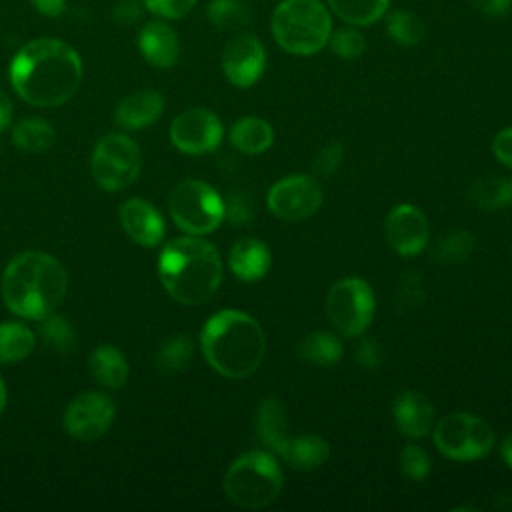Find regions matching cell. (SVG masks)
Returning a JSON list of instances; mask_svg holds the SVG:
<instances>
[{
    "instance_id": "1",
    "label": "cell",
    "mask_w": 512,
    "mask_h": 512,
    "mask_svg": "<svg viewBox=\"0 0 512 512\" xmlns=\"http://www.w3.org/2000/svg\"><path fill=\"white\" fill-rule=\"evenodd\" d=\"M8 74L12 88L24 102L52 108L68 102L78 92L82 60L64 40L36 38L14 54Z\"/></svg>"
},
{
    "instance_id": "2",
    "label": "cell",
    "mask_w": 512,
    "mask_h": 512,
    "mask_svg": "<svg viewBox=\"0 0 512 512\" xmlns=\"http://www.w3.org/2000/svg\"><path fill=\"white\" fill-rule=\"evenodd\" d=\"M68 288L64 266L46 252L26 250L2 272L0 292L6 308L26 320H40L62 304Z\"/></svg>"
},
{
    "instance_id": "3",
    "label": "cell",
    "mask_w": 512,
    "mask_h": 512,
    "mask_svg": "<svg viewBox=\"0 0 512 512\" xmlns=\"http://www.w3.org/2000/svg\"><path fill=\"white\" fill-rule=\"evenodd\" d=\"M206 362L226 378L252 376L266 354V336L258 320L240 310L212 314L200 334Z\"/></svg>"
},
{
    "instance_id": "4",
    "label": "cell",
    "mask_w": 512,
    "mask_h": 512,
    "mask_svg": "<svg viewBox=\"0 0 512 512\" xmlns=\"http://www.w3.org/2000/svg\"><path fill=\"white\" fill-rule=\"evenodd\" d=\"M158 276L176 302L198 306L216 294L222 280V260L210 242L200 236H182L162 248Z\"/></svg>"
},
{
    "instance_id": "5",
    "label": "cell",
    "mask_w": 512,
    "mask_h": 512,
    "mask_svg": "<svg viewBox=\"0 0 512 512\" xmlns=\"http://www.w3.org/2000/svg\"><path fill=\"white\" fill-rule=\"evenodd\" d=\"M270 32L284 52L312 56L328 46L332 16L320 0H280L270 18Z\"/></svg>"
},
{
    "instance_id": "6",
    "label": "cell",
    "mask_w": 512,
    "mask_h": 512,
    "mask_svg": "<svg viewBox=\"0 0 512 512\" xmlns=\"http://www.w3.org/2000/svg\"><path fill=\"white\" fill-rule=\"evenodd\" d=\"M282 490V470L266 450L238 456L224 474V492L240 508L258 510L276 500Z\"/></svg>"
},
{
    "instance_id": "7",
    "label": "cell",
    "mask_w": 512,
    "mask_h": 512,
    "mask_svg": "<svg viewBox=\"0 0 512 512\" xmlns=\"http://www.w3.org/2000/svg\"><path fill=\"white\" fill-rule=\"evenodd\" d=\"M168 210L176 226L190 236L214 232L224 220V200L202 180H182L168 198Z\"/></svg>"
},
{
    "instance_id": "8",
    "label": "cell",
    "mask_w": 512,
    "mask_h": 512,
    "mask_svg": "<svg viewBox=\"0 0 512 512\" xmlns=\"http://www.w3.org/2000/svg\"><path fill=\"white\" fill-rule=\"evenodd\" d=\"M374 310V292L362 278H340L330 286L326 294V316L340 336H362L372 324Z\"/></svg>"
},
{
    "instance_id": "9",
    "label": "cell",
    "mask_w": 512,
    "mask_h": 512,
    "mask_svg": "<svg viewBox=\"0 0 512 512\" xmlns=\"http://www.w3.org/2000/svg\"><path fill=\"white\" fill-rule=\"evenodd\" d=\"M432 434L436 448L456 462L484 458L494 446V432L490 424L470 412L446 414L434 424Z\"/></svg>"
},
{
    "instance_id": "10",
    "label": "cell",
    "mask_w": 512,
    "mask_h": 512,
    "mask_svg": "<svg viewBox=\"0 0 512 512\" xmlns=\"http://www.w3.org/2000/svg\"><path fill=\"white\" fill-rule=\"evenodd\" d=\"M142 156L136 142L124 134L102 136L90 158V170L96 184L108 192L128 188L140 174Z\"/></svg>"
},
{
    "instance_id": "11",
    "label": "cell",
    "mask_w": 512,
    "mask_h": 512,
    "mask_svg": "<svg viewBox=\"0 0 512 512\" xmlns=\"http://www.w3.org/2000/svg\"><path fill=\"white\" fill-rule=\"evenodd\" d=\"M266 204L278 220L300 222L318 212L322 204V188L314 176L290 174L268 190Z\"/></svg>"
},
{
    "instance_id": "12",
    "label": "cell",
    "mask_w": 512,
    "mask_h": 512,
    "mask_svg": "<svg viewBox=\"0 0 512 512\" xmlns=\"http://www.w3.org/2000/svg\"><path fill=\"white\" fill-rule=\"evenodd\" d=\"M224 128L208 108H188L170 124V140L184 154H208L218 148Z\"/></svg>"
},
{
    "instance_id": "13",
    "label": "cell",
    "mask_w": 512,
    "mask_h": 512,
    "mask_svg": "<svg viewBox=\"0 0 512 512\" xmlns=\"http://www.w3.org/2000/svg\"><path fill=\"white\" fill-rule=\"evenodd\" d=\"M116 414L114 402L100 392L78 394L64 410L62 424L76 440H96L106 434Z\"/></svg>"
},
{
    "instance_id": "14",
    "label": "cell",
    "mask_w": 512,
    "mask_h": 512,
    "mask_svg": "<svg viewBox=\"0 0 512 512\" xmlns=\"http://www.w3.org/2000/svg\"><path fill=\"white\" fill-rule=\"evenodd\" d=\"M384 236L398 256H416L430 240L428 218L414 204H398L386 214Z\"/></svg>"
},
{
    "instance_id": "15",
    "label": "cell",
    "mask_w": 512,
    "mask_h": 512,
    "mask_svg": "<svg viewBox=\"0 0 512 512\" xmlns=\"http://www.w3.org/2000/svg\"><path fill=\"white\" fill-rule=\"evenodd\" d=\"M266 68V50L262 42L248 32H242L226 42L222 50V70L236 88L254 86Z\"/></svg>"
},
{
    "instance_id": "16",
    "label": "cell",
    "mask_w": 512,
    "mask_h": 512,
    "mask_svg": "<svg viewBox=\"0 0 512 512\" xmlns=\"http://www.w3.org/2000/svg\"><path fill=\"white\" fill-rule=\"evenodd\" d=\"M120 224L138 246L152 248L164 238V220L160 212L142 198H130L120 206Z\"/></svg>"
},
{
    "instance_id": "17",
    "label": "cell",
    "mask_w": 512,
    "mask_h": 512,
    "mask_svg": "<svg viewBox=\"0 0 512 512\" xmlns=\"http://www.w3.org/2000/svg\"><path fill=\"white\" fill-rule=\"evenodd\" d=\"M394 424L406 438H422L434 428V404L418 390H404L392 402Z\"/></svg>"
},
{
    "instance_id": "18",
    "label": "cell",
    "mask_w": 512,
    "mask_h": 512,
    "mask_svg": "<svg viewBox=\"0 0 512 512\" xmlns=\"http://www.w3.org/2000/svg\"><path fill=\"white\" fill-rule=\"evenodd\" d=\"M140 54L156 68H172L180 58V40L176 30L160 20L148 22L138 34Z\"/></svg>"
},
{
    "instance_id": "19",
    "label": "cell",
    "mask_w": 512,
    "mask_h": 512,
    "mask_svg": "<svg viewBox=\"0 0 512 512\" xmlns=\"http://www.w3.org/2000/svg\"><path fill=\"white\" fill-rule=\"evenodd\" d=\"M164 112V98L156 90H138L120 100L114 120L124 130H140L154 124Z\"/></svg>"
},
{
    "instance_id": "20",
    "label": "cell",
    "mask_w": 512,
    "mask_h": 512,
    "mask_svg": "<svg viewBox=\"0 0 512 512\" xmlns=\"http://www.w3.org/2000/svg\"><path fill=\"white\" fill-rule=\"evenodd\" d=\"M270 264V248L256 238H242L228 252V266L232 274L244 282H256L266 276Z\"/></svg>"
},
{
    "instance_id": "21",
    "label": "cell",
    "mask_w": 512,
    "mask_h": 512,
    "mask_svg": "<svg viewBox=\"0 0 512 512\" xmlns=\"http://www.w3.org/2000/svg\"><path fill=\"white\" fill-rule=\"evenodd\" d=\"M256 436L272 452H280L288 436V412L278 396H266L256 410Z\"/></svg>"
},
{
    "instance_id": "22",
    "label": "cell",
    "mask_w": 512,
    "mask_h": 512,
    "mask_svg": "<svg viewBox=\"0 0 512 512\" xmlns=\"http://www.w3.org/2000/svg\"><path fill=\"white\" fill-rule=\"evenodd\" d=\"M278 456L296 470H316L330 456V444L318 434H300L296 438H288Z\"/></svg>"
},
{
    "instance_id": "23",
    "label": "cell",
    "mask_w": 512,
    "mask_h": 512,
    "mask_svg": "<svg viewBox=\"0 0 512 512\" xmlns=\"http://www.w3.org/2000/svg\"><path fill=\"white\" fill-rule=\"evenodd\" d=\"M88 368L92 378L104 388H120L128 378V362L124 354L110 344H102L90 352Z\"/></svg>"
},
{
    "instance_id": "24",
    "label": "cell",
    "mask_w": 512,
    "mask_h": 512,
    "mask_svg": "<svg viewBox=\"0 0 512 512\" xmlns=\"http://www.w3.org/2000/svg\"><path fill=\"white\" fill-rule=\"evenodd\" d=\"M274 142V130L264 118L244 116L230 128V144L242 154H262Z\"/></svg>"
},
{
    "instance_id": "25",
    "label": "cell",
    "mask_w": 512,
    "mask_h": 512,
    "mask_svg": "<svg viewBox=\"0 0 512 512\" xmlns=\"http://www.w3.org/2000/svg\"><path fill=\"white\" fill-rule=\"evenodd\" d=\"M468 200L484 212H498L512 204V176H484L468 188Z\"/></svg>"
},
{
    "instance_id": "26",
    "label": "cell",
    "mask_w": 512,
    "mask_h": 512,
    "mask_svg": "<svg viewBox=\"0 0 512 512\" xmlns=\"http://www.w3.org/2000/svg\"><path fill=\"white\" fill-rule=\"evenodd\" d=\"M296 352L302 360L314 366H332L340 360L342 356V342L336 334L318 330L312 334H306L298 346Z\"/></svg>"
},
{
    "instance_id": "27",
    "label": "cell",
    "mask_w": 512,
    "mask_h": 512,
    "mask_svg": "<svg viewBox=\"0 0 512 512\" xmlns=\"http://www.w3.org/2000/svg\"><path fill=\"white\" fill-rule=\"evenodd\" d=\"M328 6L342 22L360 28L384 18L390 0H328Z\"/></svg>"
},
{
    "instance_id": "28",
    "label": "cell",
    "mask_w": 512,
    "mask_h": 512,
    "mask_svg": "<svg viewBox=\"0 0 512 512\" xmlns=\"http://www.w3.org/2000/svg\"><path fill=\"white\" fill-rule=\"evenodd\" d=\"M56 140V132L50 122L42 118H22L12 128V142L18 150L38 154L48 150Z\"/></svg>"
},
{
    "instance_id": "29",
    "label": "cell",
    "mask_w": 512,
    "mask_h": 512,
    "mask_svg": "<svg viewBox=\"0 0 512 512\" xmlns=\"http://www.w3.org/2000/svg\"><path fill=\"white\" fill-rule=\"evenodd\" d=\"M36 336L20 322L0 324V364H14L28 358L34 350Z\"/></svg>"
},
{
    "instance_id": "30",
    "label": "cell",
    "mask_w": 512,
    "mask_h": 512,
    "mask_svg": "<svg viewBox=\"0 0 512 512\" xmlns=\"http://www.w3.org/2000/svg\"><path fill=\"white\" fill-rule=\"evenodd\" d=\"M384 18H386V34L398 46L410 48L422 42L426 28H424V22L414 12L396 8V10H388Z\"/></svg>"
},
{
    "instance_id": "31",
    "label": "cell",
    "mask_w": 512,
    "mask_h": 512,
    "mask_svg": "<svg viewBox=\"0 0 512 512\" xmlns=\"http://www.w3.org/2000/svg\"><path fill=\"white\" fill-rule=\"evenodd\" d=\"M474 250V236L462 228L442 232L432 246V260L438 264H456L470 256Z\"/></svg>"
},
{
    "instance_id": "32",
    "label": "cell",
    "mask_w": 512,
    "mask_h": 512,
    "mask_svg": "<svg viewBox=\"0 0 512 512\" xmlns=\"http://www.w3.org/2000/svg\"><path fill=\"white\" fill-rule=\"evenodd\" d=\"M192 352H194L192 340L188 336H184V334H178V336H172L170 340H166L158 348L154 364H156L160 374H168V376L170 374H178L192 360Z\"/></svg>"
},
{
    "instance_id": "33",
    "label": "cell",
    "mask_w": 512,
    "mask_h": 512,
    "mask_svg": "<svg viewBox=\"0 0 512 512\" xmlns=\"http://www.w3.org/2000/svg\"><path fill=\"white\" fill-rule=\"evenodd\" d=\"M38 334H40V340L44 342V346H48L50 350H54L58 354H68L76 344V334H74L72 324L64 316H58L54 312L40 318Z\"/></svg>"
},
{
    "instance_id": "34",
    "label": "cell",
    "mask_w": 512,
    "mask_h": 512,
    "mask_svg": "<svg viewBox=\"0 0 512 512\" xmlns=\"http://www.w3.org/2000/svg\"><path fill=\"white\" fill-rule=\"evenodd\" d=\"M206 16L220 30H240L250 22V10L240 0H212Z\"/></svg>"
},
{
    "instance_id": "35",
    "label": "cell",
    "mask_w": 512,
    "mask_h": 512,
    "mask_svg": "<svg viewBox=\"0 0 512 512\" xmlns=\"http://www.w3.org/2000/svg\"><path fill=\"white\" fill-rule=\"evenodd\" d=\"M328 46L330 50L342 58V60H356L364 54L366 50V40L364 36L356 30V26H344V28H338L330 32V38H328Z\"/></svg>"
},
{
    "instance_id": "36",
    "label": "cell",
    "mask_w": 512,
    "mask_h": 512,
    "mask_svg": "<svg viewBox=\"0 0 512 512\" xmlns=\"http://www.w3.org/2000/svg\"><path fill=\"white\" fill-rule=\"evenodd\" d=\"M400 472L408 480H424L430 474V456L418 444H406L400 452Z\"/></svg>"
},
{
    "instance_id": "37",
    "label": "cell",
    "mask_w": 512,
    "mask_h": 512,
    "mask_svg": "<svg viewBox=\"0 0 512 512\" xmlns=\"http://www.w3.org/2000/svg\"><path fill=\"white\" fill-rule=\"evenodd\" d=\"M344 160V146L342 142L338 140H332V142H326L318 152L316 156L312 158V172L318 176V178H332L334 172L340 168Z\"/></svg>"
},
{
    "instance_id": "38",
    "label": "cell",
    "mask_w": 512,
    "mask_h": 512,
    "mask_svg": "<svg viewBox=\"0 0 512 512\" xmlns=\"http://www.w3.org/2000/svg\"><path fill=\"white\" fill-rule=\"evenodd\" d=\"M424 298V286L422 278L416 274V270H404V274L398 280L396 286V302L400 308H414Z\"/></svg>"
},
{
    "instance_id": "39",
    "label": "cell",
    "mask_w": 512,
    "mask_h": 512,
    "mask_svg": "<svg viewBox=\"0 0 512 512\" xmlns=\"http://www.w3.org/2000/svg\"><path fill=\"white\" fill-rule=\"evenodd\" d=\"M196 2L198 0H144V6L160 18L174 20L186 16L196 6Z\"/></svg>"
},
{
    "instance_id": "40",
    "label": "cell",
    "mask_w": 512,
    "mask_h": 512,
    "mask_svg": "<svg viewBox=\"0 0 512 512\" xmlns=\"http://www.w3.org/2000/svg\"><path fill=\"white\" fill-rule=\"evenodd\" d=\"M252 216H254V204H252L250 196H246L242 192L232 194L228 204H224V218H228L236 226L250 222Z\"/></svg>"
},
{
    "instance_id": "41",
    "label": "cell",
    "mask_w": 512,
    "mask_h": 512,
    "mask_svg": "<svg viewBox=\"0 0 512 512\" xmlns=\"http://www.w3.org/2000/svg\"><path fill=\"white\" fill-rule=\"evenodd\" d=\"M356 362L366 368V370H378L384 362V348L378 340L374 338H362L358 348H356V354H354Z\"/></svg>"
},
{
    "instance_id": "42",
    "label": "cell",
    "mask_w": 512,
    "mask_h": 512,
    "mask_svg": "<svg viewBox=\"0 0 512 512\" xmlns=\"http://www.w3.org/2000/svg\"><path fill=\"white\" fill-rule=\"evenodd\" d=\"M492 152L496 160L512 170V126L500 130L492 140Z\"/></svg>"
},
{
    "instance_id": "43",
    "label": "cell",
    "mask_w": 512,
    "mask_h": 512,
    "mask_svg": "<svg viewBox=\"0 0 512 512\" xmlns=\"http://www.w3.org/2000/svg\"><path fill=\"white\" fill-rule=\"evenodd\" d=\"M142 14V4L138 0H122L114 8V18L120 24H132L140 18Z\"/></svg>"
},
{
    "instance_id": "44",
    "label": "cell",
    "mask_w": 512,
    "mask_h": 512,
    "mask_svg": "<svg viewBox=\"0 0 512 512\" xmlns=\"http://www.w3.org/2000/svg\"><path fill=\"white\" fill-rule=\"evenodd\" d=\"M468 2L486 16H504L512 8V0H468Z\"/></svg>"
},
{
    "instance_id": "45",
    "label": "cell",
    "mask_w": 512,
    "mask_h": 512,
    "mask_svg": "<svg viewBox=\"0 0 512 512\" xmlns=\"http://www.w3.org/2000/svg\"><path fill=\"white\" fill-rule=\"evenodd\" d=\"M32 6L44 14V16H50V18H56L64 12V6H66V0H30Z\"/></svg>"
},
{
    "instance_id": "46",
    "label": "cell",
    "mask_w": 512,
    "mask_h": 512,
    "mask_svg": "<svg viewBox=\"0 0 512 512\" xmlns=\"http://www.w3.org/2000/svg\"><path fill=\"white\" fill-rule=\"evenodd\" d=\"M12 122V102L6 96V92L0 88V132L8 128Z\"/></svg>"
},
{
    "instance_id": "47",
    "label": "cell",
    "mask_w": 512,
    "mask_h": 512,
    "mask_svg": "<svg viewBox=\"0 0 512 512\" xmlns=\"http://www.w3.org/2000/svg\"><path fill=\"white\" fill-rule=\"evenodd\" d=\"M500 456L504 458L508 468H512V432L504 436V440L500 442Z\"/></svg>"
},
{
    "instance_id": "48",
    "label": "cell",
    "mask_w": 512,
    "mask_h": 512,
    "mask_svg": "<svg viewBox=\"0 0 512 512\" xmlns=\"http://www.w3.org/2000/svg\"><path fill=\"white\" fill-rule=\"evenodd\" d=\"M6 398H8V394H6V386H4V380H2V376H0V414L4 412Z\"/></svg>"
}]
</instances>
